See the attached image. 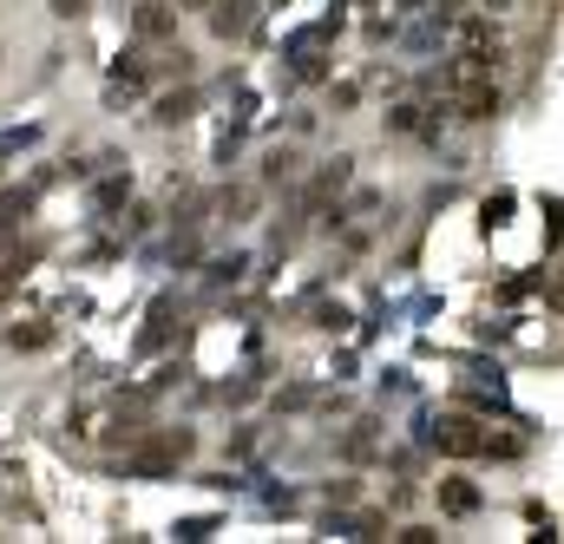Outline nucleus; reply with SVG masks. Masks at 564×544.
Segmentation results:
<instances>
[{
  "label": "nucleus",
  "instance_id": "8",
  "mask_svg": "<svg viewBox=\"0 0 564 544\" xmlns=\"http://www.w3.org/2000/svg\"><path fill=\"white\" fill-rule=\"evenodd\" d=\"M53 13H59V20H79V13H86V0H53Z\"/></svg>",
  "mask_w": 564,
  "mask_h": 544
},
{
  "label": "nucleus",
  "instance_id": "4",
  "mask_svg": "<svg viewBox=\"0 0 564 544\" xmlns=\"http://www.w3.org/2000/svg\"><path fill=\"white\" fill-rule=\"evenodd\" d=\"M440 512H453V519H473V512H479V486H466V479H446V486H440Z\"/></svg>",
  "mask_w": 564,
  "mask_h": 544
},
{
  "label": "nucleus",
  "instance_id": "2",
  "mask_svg": "<svg viewBox=\"0 0 564 544\" xmlns=\"http://www.w3.org/2000/svg\"><path fill=\"white\" fill-rule=\"evenodd\" d=\"M426 439H433V453H446V459H479V453H492V439H486L473 420H440Z\"/></svg>",
  "mask_w": 564,
  "mask_h": 544
},
{
  "label": "nucleus",
  "instance_id": "3",
  "mask_svg": "<svg viewBox=\"0 0 564 544\" xmlns=\"http://www.w3.org/2000/svg\"><path fill=\"white\" fill-rule=\"evenodd\" d=\"M459 59L492 73V66H499V33H492L486 20H466V26H459Z\"/></svg>",
  "mask_w": 564,
  "mask_h": 544
},
{
  "label": "nucleus",
  "instance_id": "5",
  "mask_svg": "<svg viewBox=\"0 0 564 544\" xmlns=\"http://www.w3.org/2000/svg\"><path fill=\"white\" fill-rule=\"evenodd\" d=\"M210 26H217L224 40H230V33H243V26H250V13H243V0H224V7L210 13Z\"/></svg>",
  "mask_w": 564,
  "mask_h": 544
},
{
  "label": "nucleus",
  "instance_id": "1",
  "mask_svg": "<svg viewBox=\"0 0 564 544\" xmlns=\"http://www.w3.org/2000/svg\"><path fill=\"white\" fill-rule=\"evenodd\" d=\"M446 106H453V119L486 126V119L499 112V86H492V73H486V66L453 59V66H446Z\"/></svg>",
  "mask_w": 564,
  "mask_h": 544
},
{
  "label": "nucleus",
  "instance_id": "6",
  "mask_svg": "<svg viewBox=\"0 0 564 544\" xmlns=\"http://www.w3.org/2000/svg\"><path fill=\"white\" fill-rule=\"evenodd\" d=\"M139 33H144V40H164V33H171V13H164V7H144V13H139Z\"/></svg>",
  "mask_w": 564,
  "mask_h": 544
},
{
  "label": "nucleus",
  "instance_id": "7",
  "mask_svg": "<svg viewBox=\"0 0 564 544\" xmlns=\"http://www.w3.org/2000/svg\"><path fill=\"white\" fill-rule=\"evenodd\" d=\"M7 348H46V328H7Z\"/></svg>",
  "mask_w": 564,
  "mask_h": 544
}]
</instances>
